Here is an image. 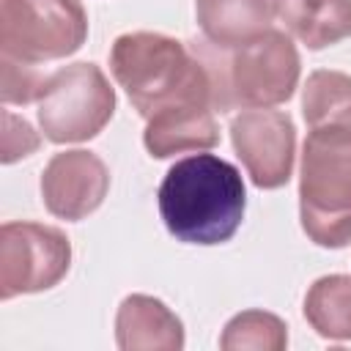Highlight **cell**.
Returning a JSON list of instances; mask_svg holds the SVG:
<instances>
[{"label":"cell","instance_id":"obj_1","mask_svg":"<svg viewBox=\"0 0 351 351\" xmlns=\"http://www.w3.org/2000/svg\"><path fill=\"white\" fill-rule=\"evenodd\" d=\"M110 69L148 121L170 107H214V80L195 49L159 33H126L112 44Z\"/></svg>","mask_w":351,"mask_h":351},{"label":"cell","instance_id":"obj_2","mask_svg":"<svg viewBox=\"0 0 351 351\" xmlns=\"http://www.w3.org/2000/svg\"><path fill=\"white\" fill-rule=\"evenodd\" d=\"M165 228L186 244H222L244 217L241 173L214 156L195 154L176 162L159 186Z\"/></svg>","mask_w":351,"mask_h":351},{"label":"cell","instance_id":"obj_3","mask_svg":"<svg viewBox=\"0 0 351 351\" xmlns=\"http://www.w3.org/2000/svg\"><path fill=\"white\" fill-rule=\"evenodd\" d=\"M302 228L321 247L351 241V126L310 129L302 154Z\"/></svg>","mask_w":351,"mask_h":351},{"label":"cell","instance_id":"obj_4","mask_svg":"<svg viewBox=\"0 0 351 351\" xmlns=\"http://www.w3.org/2000/svg\"><path fill=\"white\" fill-rule=\"evenodd\" d=\"M85 36L80 0H0L3 55L25 63L58 60L77 52Z\"/></svg>","mask_w":351,"mask_h":351},{"label":"cell","instance_id":"obj_5","mask_svg":"<svg viewBox=\"0 0 351 351\" xmlns=\"http://www.w3.org/2000/svg\"><path fill=\"white\" fill-rule=\"evenodd\" d=\"M115 93L93 63H74L47 77L38 96V123L52 143L90 140L112 118Z\"/></svg>","mask_w":351,"mask_h":351},{"label":"cell","instance_id":"obj_6","mask_svg":"<svg viewBox=\"0 0 351 351\" xmlns=\"http://www.w3.org/2000/svg\"><path fill=\"white\" fill-rule=\"evenodd\" d=\"M299 80V55L285 33L263 36L236 47L225 63L228 107H271L291 99Z\"/></svg>","mask_w":351,"mask_h":351},{"label":"cell","instance_id":"obj_7","mask_svg":"<svg viewBox=\"0 0 351 351\" xmlns=\"http://www.w3.org/2000/svg\"><path fill=\"white\" fill-rule=\"evenodd\" d=\"M71 261L69 239L47 225L5 222L0 230V296L52 288Z\"/></svg>","mask_w":351,"mask_h":351},{"label":"cell","instance_id":"obj_8","mask_svg":"<svg viewBox=\"0 0 351 351\" xmlns=\"http://www.w3.org/2000/svg\"><path fill=\"white\" fill-rule=\"evenodd\" d=\"M230 137L255 186L274 189L291 178L293 170V123L280 110L255 107L233 118Z\"/></svg>","mask_w":351,"mask_h":351},{"label":"cell","instance_id":"obj_9","mask_svg":"<svg viewBox=\"0 0 351 351\" xmlns=\"http://www.w3.org/2000/svg\"><path fill=\"white\" fill-rule=\"evenodd\" d=\"M110 173L90 151H63L49 159L41 176L47 208L60 219H82L104 200Z\"/></svg>","mask_w":351,"mask_h":351},{"label":"cell","instance_id":"obj_10","mask_svg":"<svg viewBox=\"0 0 351 351\" xmlns=\"http://www.w3.org/2000/svg\"><path fill=\"white\" fill-rule=\"evenodd\" d=\"M197 22L206 38L219 47H241L263 36L271 25V0H197Z\"/></svg>","mask_w":351,"mask_h":351},{"label":"cell","instance_id":"obj_11","mask_svg":"<svg viewBox=\"0 0 351 351\" xmlns=\"http://www.w3.org/2000/svg\"><path fill=\"white\" fill-rule=\"evenodd\" d=\"M277 19L310 49L351 36V0H271Z\"/></svg>","mask_w":351,"mask_h":351},{"label":"cell","instance_id":"obj_12","mask_svg":"<svg viewBox=\"0 0 351 351\" xmlns=\"http://www.w3.org/2000/svg\"><path fill=\"white\" fill-rule=\"evenodd\" d=\"M217 140L219 132L211 107H170L148 118L145 126V148L159 159L189 148H211Z\"/></svg>","mask_w":351,"mask_h":351},{"label":"cell","instance_id":"obj_13","mask_svg":"<svg viewBox=\"0 0 351 351\" xmlns=\"http://www.w3.org/2000/svg\"><path fill=\"white\" fill-rule=\"evenodd\" d=\"M178 318L151 296H129L118 310L121 348H181Z\"/></svg>","mask_w":351,"mask_h":351},{"label":"cell","instance_id":"obj_14","mask_svg":"<svg viewBox=\"0 0 351 351\" xmlns=\"http://www.w3.org/2000/svg\"><path fill=\"white\" fill-rule=\"evenodd\" d=\"M304 315L321 337L348 340L351 337V277H343V274L321 277L307 291Z\"/></svg>","mask_w":351,"mask_h":351},{"label":"cell","instance_id":"obj_15","mask_svg":"<svg viewBox=\"0 0 351 351\" xmlns=\"http://www.w3.org/2000/svg\"><path fill=\"white\" fill-rule=\"evenodd\" d=\"M302 110L310 129L351 126V77L340 71L310 74L302 96Z\"/></svg>","mask_w":351,"mask_h":351},{"label":"cell","instance_id":"obj_16","mask_svg":"<svg viewBox=\"0 0 351 351\" xmlns=\"http://www.w3.org/2000/svg\"><path fill=\"white\" fill-rule=\"evenodd\" d=\"M285 346V326L280 318L269 313H241L236 315L222 335V348H282Z\"/></svg>","mask_w":351,"mask_h":351},{"label":"cell","instance_id":"obj_17","mask_svg":"<svg viewBox=\"0 0 351 351\" xmlns=\"http://www.w3.org/2000/svg\"><path fill=\"white\" fill-rule=\"evenodd\" d=\"M47 77L49 74L36 71V63H25V60H16L11 55H3V90H0L3 101L5 104L38 101Z\"/></svg>","mask_w":351,"mask_h":351},{"label":"cell","instance_id":"obj_18","mask_svg":"<svg viewBox=\"0 0 351 351\" xmlns=\"http://www.w3.org/2000/svg\"><path fill=\"white\" fill-rule=\"evenodd\" d=\"M38 148V137L30 129L25 118L11 115L8 110L3 112V162H14L19 156H27Z\"/></svg>","mask_w":351,"mask_h":351}]
</instances>
